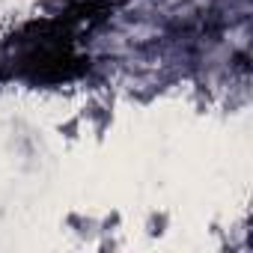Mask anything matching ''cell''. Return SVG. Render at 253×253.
I'll return each instance as SVG.
<instances>
[{
    "label": "cell",
    "mask_w": 253,
    "mask_h": 253,
    "mask_svg": "<svg viewBox=\"0 0 253 253\" xmlns=\"http://www.w3.org/2000/svg\"><path fill=\"white\" fill-rule=\"evenodd\" d=\"M113 0H69L0 39V84L66 86L89 72L86 36L110 15Z\"/></svg>",
    "instance_id": "obj_1"
}]
</instances>
